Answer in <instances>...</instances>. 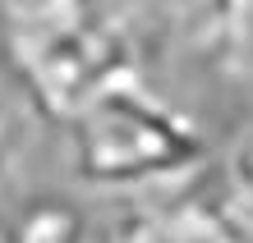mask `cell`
<instances>
[{
	"label": "cell",
	"mask_w": 253,
	"mask_h": 243,
	"mask_svg": "<svg viewBox=\"0 0 253 243\" xmlns=\"http://www.w3.org/2000/svg\"><path fill=\"white\" fill-rule=\"evenodd\" d=\"M5 243H101V234L74 197H37L5 230Z\"/></svg>",
	"instance_id": "277c9868"
},
{
	"label": "cell",
	"mask_w": 253,
	"mask_h": 243,
	"mask_svg": "<svg viewBox=\"0 0 253 243\" xmlns=\"http://www.w3.org/2000/svg\"><path fill=\"white\" fill-rule=\"evenodd\" d=\"M65 170L83 193L152 197L198 179L212 138L184 105L143 83L120 78L65 119Z\"/></svg>",
	"instance_id": "6da1fadb"
},
{
	"label": "cell",
	"mask_w": 253,
	"mask_h": 243,
	"mask_svg": "<svg viewBox=\"0 0 253 243\" xmlns=\"http://www.w3.org/2000/svg\"><path fill=\"white\" fill-rule=\"evenodd\" d=\"M0 243H5V230H0Z\"/></svg>",
	"instance_id": "9c48e42d"
},
{
	"label": "cell",
	"mask_w": 253,
	"mask_h": 243,
	"mask_svg": "<svg viewBox=\"0 0 253 243\" xmlns=\"http://www.w3.org/2000/svg\"><path fill=\"white\" fill-rule=\"evenodd\" d=\"M101 243H152V211L120 220L111 234H101Z\"/></svg>",
	"instance_id": "ba28073f"
},
{
	"label": "cell",
	"mask_w": 253,
	"mask_h": 243,
	"mask_svg": "<svg viewBox=\"0 0 253 243\" xmlns=\"http://www.w3.org/2000/svg\"><path fill=\"white\" fill-rule=\"evenodd\" d=\"M14 87L51 124L138 73V41L101 0H0Z\"/></svg>",
	"instance_id": "7a4b0ae2"
},
{
	"label": "cell",
	"mask_w": 253,
	"mask_h": 243,
	"mask_svg": "<svg viewBox=\"0 0 253 243\" xmlns=\"http://www.w3.org/2000/svg\"><path fill=\"white\" fill-rule=\"evenodd\" d=\"M221 65L235 83H244L253 92V0H240L235 5V19L226 28V46H221Z\"/></svg>",
	"instance_id": "5b68a950"
},
{
	"label": "cell",
	"mask_w": 253,
	"mask_h": 243,
	"mask_svg": "<svg viewBox=\"0 0 253 243\" xmlns=\"http://www.w3.org/2000/svg\"><path fill=\"white\" fill-rule=\"evenodd\" d=\"M152 243H253V234L235 202L175 193L170 202L152 207Z\"/></svg>",
	"instance_id": "3957f363"
},
{
	"label": "cell",
	"mask_w": 253,
	"mask_h": 243,
	"mask_svg": "<svg viewBox=\"0 0 253 243\" xmlns=\"http://www.w3.org/2000/svg\"><path fill=\"white\" fill-rule=\"evenodd\" d=\"M14 151H19V110H14V97L0 83V174H9Z\"/></svg>",
	"instance_id": "52a82bcc"
},
{
	"label": "cell",
	"mask_w": 253,
	"mask_h": 243,
	"mask_svg": "<svg viewBox=\"0 0 253 243\" xmlns=\"http://www.w3.org/2000/svg\"><path fill=\"white\" fill-rule=\"evenodd\" d=\"M226 188L235 193V211L253 225V124L226 151Z\"/></svg>",
	"instance_id": "8992f818"
}]
</instances>
